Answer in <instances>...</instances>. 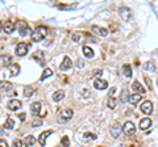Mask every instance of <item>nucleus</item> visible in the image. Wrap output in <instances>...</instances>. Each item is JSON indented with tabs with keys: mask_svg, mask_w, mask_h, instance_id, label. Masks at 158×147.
Returning a JSON list of instances; mask_svg holds the SVG:
<instances>
[{
	"mask_svg": "<svg viewBox=\"0 0 158 147\" xmlns=\"http://www.w3.org/2000/svg\"><path fill=\"white\" fill-rule=\"evenodd\" d=\"M118 13H120V16L121 18H123L124 21H130V18H132V12H130V9L129 8H127V7H120L118 8Z\"/></svg>",
	"mask_w": 158,
	"mask_h": 147,
	"instance_id": "nucleus-5",
	"label": "nucleus"
},
{
	"mask_svg": "<svg viewBox=\"0 0 158 147\" xmlns=\"http://www.w3.org/2000/svg\"><path fill=\"white\" fill-rule=\"evenodd\" d=\"M29 44H26V42H20V44H17L16 46V55H19V57H24V55H26L29 50Z\"/></svg>",
	"mask_w": 158,
	"mask_h": 147,
	"instance_id": "nucleus-4",
	"label": "nucleus"
},
{
	"mask_svg": "<svg viewBox=\"0 0 158 147\" xmlns=\"http://www.w3.org/2000/svg\"><path fill=\"white\" fill-rule=\"evenodd\" d=\"M145 83H146V85H148V90L153 91V84H151V80H150L149 76H145Z\"/></svg>",
	"mask_w": 158,
	"mask_h": 147,
	"instance_id": "nucleus-35",
	"label": "nucleus"
},
{
	"mask_svg": "<svg viewBox=\"0 0 158 147\" xmlns=\"http://www.w3.org/2000/svg\"><path fill=\"white\" fill-rule=\"evenodd\" d=\"M0 147H8V143L5 142V139H0Z\"/></svg>",
	"mask_w": 158,
	"mask_h": 147,
	"instance_id": "nucleus-40",
	"label": "nucleus"
},
{
	"mask_svg": "<svg viewBox=\"0 0 158 147\" xmlns=\"http://www.w3.org/2000/svg\"><path fill=\"white\" fill-rule=\"evenodd\" d=\"M13 88V84L12 83H10V82H0V90H3V91H10V90H12Z\"/></svg>",
	"mask_w": 158,
	"mask_h": 147,
	"instance_id": "nucleus-20",
	"label": "nucleus"
},
{
	"mask_svg": "<svg viewBox=\"0 0 158 147\" xmlns=\"http://www.w3.org/2000/svg\"><path fill=\"white\" fill-rule=\"evenodd\" d=\"M144 68L148 70V71H151V72H153L154 70H156V66H154V63H151V62H146V63L144 64Z\"/></svg>",
	"mask_w": 158,
	"mask_h": 147,
	"instance_id": "nucleus-31",
	"label": "nucleus"
},
{
	"mask_svg": "<svg viewBox=\"0 0 158 147\" xmlns=\"http://www.w3.org/2000/svg\"><path fill=\"white\" fill-rule=\"evenodd\" d=\"M8 70H10V76H16L20 72V66L17 63H11L8 66Z\"/></svg>",
	"mask_w": 158,
	"mask_h": 147,
	"instance_id": "nucleus-14",
	"label": "nucleus"
},
{
	"mask_svg": "<svg viewBox=\"0 0 158 147\" xmlns=\"http://www.w3.org/2000/svg\"><path fill=\"white\" fill-rule=\"evenodd\" d=\"M157 84H158V80H157Z\"/></svg>",
	"mask_w": 158,
	"mask_h": 147,
	"instance_id": "nucleus-46",
	"label": "nucleus"
},
{
	"mask_svg": "<svg viewBox=\"0 0 158 147\" xmlns=\"http://www.w3.org/2000/svg\"><path fill=\"white\" fill-rule=\"evenodd\" d=\"M61 143H62L63 147H69V146H70V139H69V137H63L62 139H61Z\"/></svg>",
	"mask_w": 158,
	"mask_h": 147,
	"instance_id": "nucleus-34",
	"label": "nucleus"
},
{
	"mask_svg": "<svg viewBox=\"0 0 158 147\" xmlns=\"http://www.w3.org/2000/svg\"><path fill=\"white\" fill-rule=\"evenodd\" d=\"M94 87H95L96 90H105V88L108 87V83H107V80H104V79H95V80H94Z\"/></svg>",
	"mask_w": 158,
	"mask_h": 147,
	"instance_id": "nucleus-11",
	"label": "nucleus"
},
{
	"mask_svg": "<svg viewBox=\"0 0 158 147\" xmlns=\"http://www.w3.org/2000/svg\"><path fill=\"white\" fill-rule=\"evenodd\" d=\"M33 93H34V88H33L32 85H26V87L24 88V96L25 97H30Z\"/></svg>",
	"mask_w": 158,
	"mask_h": 147,
	"instance_id": "nucleus-25",
	"label": "nucleus"
},
{
	"mask_svg": "<svg viewBox=\"0 0 158 147\" xmlns=\"http://www.w3.org/2000/svg\"><path fill=\"white\" fill-rule=\"evenodd\" d=\"M46 36H48V28L44 25L37 26L34 29V32H32V34H30L33 42H41Z\"/></svg>",
	"mask_w": 158,
	"mask_h": 147,
	"instance_id": "nucleus-1",
	"label": "nucleus"
},
{
	"mask_svg": "<svg viewBox=\"0 0 158 147\" xmlns=\"http://www.w3.org/2000/svg\"><path fill=\"white\" fill-rule=\"evenodd\" d=\"M63 99H65V92H63L62 90L56 91L53 93V100L57 101V103H58V101H61V100H63Z\"/></svg>",
	"mask_w": 158,
	"mask_h": 147,
	"instance_id": "nucleus-19",
	"label": "nucleus"
},
{
	"mask_svg": "<svg viewBox=\"0 0 158 147\" xmlns=\"http://www.w3.org/2000/svg\"><path fill=\"white\" fill-rule=\"evenodd\" d=\"M19 118H20V121H24V119H25V114L21 113V114H19Z\"/></svg>",
	"mask_w": 158,
	"mask_h": 147,
	"instance_id": "nucleus-42",
	"label": "nucleus"
},
{
	"mask_svg": "<svg viewBox=\"0 0 158 147\" xmlns=\"http://www.w3.org/2000/svg\"><path fill=\"white\" fill-rule=\"evenodd\" d=\"M140 109H141V112L145 113V114H150V113L153 112V103H151V101H149V100L144 101V103H142V105L140 106Z\"/></svg>",
	"mask_w": 158,
	"mask_h": 147,
	"instance_id": "nucleus-7",
	"label": "nucleus"
},
{
	"mask_svg": "<svg viewBox=\"0 0 158 147\" xmlns=\"http://www.w3.org/2000/svg\"><path fill=\"white\" fill-rule=\"evenodd\" d=\"M83 95H84V97H89L91 93H89V91H87V90H83Z\"/></svg>",
	"mask_w": 158,
	"mask_h": 147,
	"instance_id": "nucleus-43",
	"label": "nucleus"
},
{
	"mask_svg": "<svg viewBox=\"0 0 158 147\" xmlns=\"http://www.w3.org/2000/svg\"><path fill=\"white\" fill-rule=\"evenodd\" d=\"M51 134V130H48V131H42L41 134H40V137H38V143L41 146H45L46 145V139H48V137H49Z\"/></svg>",
	"mask_w": 158,
	"mask_h": 147,
	"instance_id": "nucleus-13",
	"label": "nucleus"
},
{
	"mask_svg": "<svg viewBox=\"0 0 158 147\" xmlns=\"http://www.w3.org/2000/svg\"><path fill=\"white\" fill-rule=\"evenodd\" d=\"M1 29L4 30L5 33H12L15 30V24L12 23V21H4V23L1 24Z\"/></svg>",
	"mask_w": 158,
	"mask_h": 147,
	"instance_id": "nucleus-12",
	"label": "nucleus"
},
{
	"mask_svg": "<svg viewBox=\"0 0 158 147\" xmlns=\"http://www.w3.org/2000/svg\"><path fill=\"white\" fill-rule=\"evenodd\" d=\"M80 38H82V36L79 34V33H77V32L71 33V39H72V41H75V42H79V41H80Z\"/></svg>",
	"mask_w": 158,
	"mask_h": 147,
	"instance_id": "nucleus-33",
	"label": "nucleus"
},
{
	"mask_svg": "<svg viewBox=\"0 0 158 147\" xmlns=\"http://www.w3.org/2000/svg\"><path fill=\"white\" fill-rule=\"evenodd\" d=\"M41 125H42V119H33V121H32V126L33 127L41 126Z\"/></svg>",
	"mask_w": 158,
	"mask_h": 147,
	"instance_id": "nucleus-37",
	"label": "nucleus"
},
{
	"mask_svg": "<svg viewBox=\"0 0 158 147\" xmlns=\"http://www.w3.org/2000/svg\"><path fill=\"white\" fill-rule=\"evenodd\" d=\"M0 30H1V24H0Z\"/></svg>",
	"mask_w": 158,
	"mask_h": 147,
	"instance_id": "nucleus-45",
	"label": "nucleus"
},
{
	"mask_svg": "<svg viewBox=\"0 0 158 147\" xmlns=\"http://www.w3.org/2000/svg\"><path fill=\"white\" fill-rule=\"evenodd\" d=\"M98 75H102V70H95V71H94L92 76H98Z\"/></svg>",
	"mask_w": 158,
	"mask_h": 147,
	"instance_id": "nucleus-41",
	"label": "nucleus"
},
{
	"mask_svg": "<svg viewBox=\"0 0 158 147\" xmlns=\"http://www.w3.org/2000/svg\"><path fill=\"white\" fill-rule=\"evenodd\" d=\"M151 126V119L150 118H142L140 121V129L141 130H148Z\"/></svg>",
	"mask_w": 158,
	"mask_h": 147,
	"instance_id": "nucleus-16",
	"label": "nucleus"
},
{
	"mask_svg": "<svg viewBox=\"0 0 158 147\" xmlns=\"http://www.w3.org/2000/svg\"><path fill=\"white\" fill-rule=\"evenodd\" d=\"M36 142H37V139H36L33 135H28V137L25 138V145L26 146H33Z\"/></svg>",
	"mask_w": 158,
	"mask_h": 147,
	"instance_id": "nucleus-28",
	"label": "nucleus"
},
{
	"mask_svg": "<svg viewBox=\"0 0 158 147\" xmlns=\"http://www.w3.org/2000/svg\"><path fill=\"white\" fill-rule=\"evenodd\" d=\"M84 139H86V140H95L96 135L94 133H86V134H84Z\"/></svg>",
	"mask_w": 158,
	"mask_h": 147,
	"instance_id": "nucleus-32",
	"label": "nucleus"
},
{
	"mask_svg": "<svg viewBox=\"0 0 158 147\" xmlns=\"http://www.w3.org/2000/svg\"><path fill=\"white\" fill-rule=\"evenodd\" d=\"M12 147H23V142L20 139H15L12 143Z\"/></svg>",
	"mask_w": 158,
	"mask_h": 147,
	"instance_id": "nucleus-38",
	"label": "nucleus"
},
{
	"mask_svg": "<svg viewBox=\"0 0 158 147\" xmlns=\"http://www.w3.org/2000/svg\"><path fill=\"white\" fill-rule=\"evenodd\" d=\"M129 99V91L128 90H123L120 93V101L121 103H127Z\"/></svg>",
	"mask_w": 158,
	"mask_h": 147,
	"instance_id": "nucleus-23",
	"label": "nucleus"
},
{
	"mask_svg": "<svg viewBox=\"0 0 158 147\" xmlns=\"http://www.w3.org/2000/svg\"><path fill=\"white\" fill-rule=\"evenodd\" d=\"M13 126H15V121L12 119L11 117H8L7 119H5V122H4V129H7V130H11V129H13Z\"/></svg>",
	"mask_w": 158,
	"mask_h": 147,
	"instance_id": "nucleus-22",
	"label": "nucleus"
},
{
	"mask_svg": "<svg viewBox=\"0 0 158 147\" xmlns=\"http://www.w3.org/2000/svg\"><path fill=\"white\" fill-rule=\"evenodd\" d=\"M34 59H40L41 63H44V53H42V51H37L34 55Z\"/></svg>",
	"mask_w": 158,
	"mask_h": 147,
	"instance_id": "nucleus-36",
	"label": "nucleus"
},
{
	"mask_svg": "<svg viewBox=\"0 0 158 147\" xmlns=\"http://www.w3.org/2000/svg\"><path fill=\"white\" fill-rule=\"evenodd\" d=\"M107 105H108L109 109H115V108H116V105H117V100L115 99V97L109 96V99L107 101Z\"/></svg>",
	"mask_w": 158,
	"mask_h": 147,
	"instance_id": "nucleus-26",
	"label": "nucleus"
},
{
	"mask_svg": "<svg viewBox=\"0 0 158 147\" xmlns=\"http://www.w3.org/2000/svg\"><path fill=\"white\" fill-rule=\"evenodd\" d=\"M20 36L21 37H25V36H30L32 34V30H30V28L29 26H26V25H24L23 28H20Z\"/></svg>",
	"mask_w": 158,
	"mask_h": 147,
	"instance_id": "nucleus-21",
	"label": "nucleus"
},
{
	"mask_svg": "<svg viewBox=\"0 0 158 147\" xmlns=\"http://www.w3.org/2000/svg\"><path fill=\"white\" fill-rule=\"evenodd\" d=\"M71 67H72V60L70 59V57H67V55H66V57L63 58L62 63H61L59 68L62 70V71H67V70H70Z\"/></svg>",
	"mask_w": 158,
	"mask_h": 147,
	"instance_id": "nucleus-9",
	"label": "nucleus"
},
{
	"mask_svg": "<svg viewBox=\"0 0 158 147\" xmlns=\"http://www.w3.org/2000/svg\"><path fill=\"white\" fill-rule=\"evenodd\" d=\"M91 30H92V33H95L96 36H100V37H107L108 36V30L105 29V28H102L99 25H92Z\"/></svg>",
	"mask_w": 158,
	"mask_h": 147,
	"instance_id": "nucleus-8",
	"label": "nucleus"
},
{
	"mask_svg": "<svg viewBox=\"0 0 158 147\" xmlns=\"http://www.w3.org/2000/svg\"><path fill=\"white\" fill-rule=\"evenodd\" d=\"M75 66H77L78 68H82V67L84 66V62H83L82 59H78V60H77V63H75Z\"/></svg>",
	"mask_w": 158,
	"mask_h": 147,
	"instance_id": "nucleus-39",
	"label": "nucleus"
},
{
	"mask_svg": "<svg viewBox=\"0 0 158 147\" xmlns=\"http://www.w3.org/2000/svg\"><path fill=\"white\" fill-rule=\"evenodd\" d=\"M132 88H133V90H135L136 92H137V93H140V95H141V93H144V92H145V88L142 87V84H141L140 82H137V80H136V82H133Z\"/></svg>",
	"mask_w": 158,
	"mask_h": 147,
	"instance_id": "nucleus-17",
	"label": "nucleus"
},
{
	"mask_svg": "<svg viewBox=\"0 0 158 147\" xmlns=\"http://www.w3.org/2000/svg\"><path fill=\"white\" fill-rule=\"evenodd\" d=\"M1 60H3V64H4V66H10L12 58L10 55H1Z\"/></svg>",
	"mask_w": 158,
	"mask_h": 147,
	"instance_id": "nucleus-30",
	"label": "nucleus"
},
{
	"mask_svg": "<svg viewBox=\"0 0 158 147\" xmlns=\"http://www.w3.org/2000/svg\"><path fill=\"white\" fill-rule=\"evenodd\" d=\"M7 108L10 110H12V112H16V110H19L21 108V101L17 100V99H12V100L8 101Z\"/></svg>",
	"mask_w": 158,
	"mask_h": 147,
	"instance_id": "nucleus-6",
	"label": "nucleus"
},
{
	"mask_svg": "<svg viewBox=\"0 0 158 147\" xmlns=\"http://www.w3.org/2000/svg\"><path fill=\"white\" fill-rule=\"evenodd\" d=\"M123 72H124V75H125L127 78H130V76H132V67H130L129 64H124V66H123Z\"/></svg>",
	"mask_w": 158,
	"mask_h": 147,
	"instance_id": "nucleus-27",
	"label": "nucleus"
},
{
	"mask_svg": "<svg viewBox=\"0 0 158 147\" xmlns=\"http://www.w3.org/2000/svg\"><path fill=\"white\" fill-rule=\"evenodd\" d=\"M141 95L140 93H133V95H129V99H128V101L130 104H132V105H136V104L138 103L140 100H141Z\"/></svg>",
	"mask_w": 158,
	"mask_h": 147,
	"instance_id": "nucleus-18",
	"label": "nucleus"
},
{
	"mask_svg": "<svg viewBox=\"0 0 158 147\" xmlns=\"http://www.w3.org/2000/svg\"><path fill=\"white\" fill-rule=\"evenodd\" d=\"M53 75V71H51V68H45L44 72H42L41 75V80H45L46 78H49V76Z\"/></svg>",
	"mask_w": 158,
	"mask_h": 147,
	"instance_id": "nucleus-29",
	"label": "nucleus"
},
{
	"mask_svg": "<svg viewBox=\"0 0 158 147\" xmlns=\"http://www.w3.org/2000/svg\"><path fill=\"white\" fill-rule=\"evenodd\" d=\"M1 133H3V131H1V129H0V135H1Z\"/></svg>",
	"mask_w": 158,
	"mask_h": 147,
	"instance_id": "nucleus-44",
	"label": "nucleus"
},
{
	"mask_svg": "<svg viewBox=\"0 0 158 147\" xmlns=\"http://www.w3.org/2000/svg\"><path fill=\"white\" fill-rule=\"evenodd\" d=\"M121 125H118V124H113L111 126V129H109V133H111V135L113 137V138H118L120 137V134H121Z\"/></svg>",
	"mask_w": 158,
	"mask_h": 147,
	"instance_id": "nucleus-10",
	"label": "nucleus"
},
{
	"mask_svg": "<svg viewBox=\"0 0 158 147\" xmlns=\"http://www.w3.org/2000/svg\"><path fill=\"white\" fill-rule=\"evenodd\" d=\"M40 110H41V103H38V101L32 103V105H30V113L33 116H38Z\"/></svg>",
	"mask_w": 158,
	"mask_h": 147,
	"instance_id": "nucleus-15",
	"label": "nucleus"
},
{
	"mask_svg": "<svg viewBox=\"0 0 158 147\" xmlns=\"http://www.w3.org/2000/svg\"><path fill=\"white\" fill-rule=\"evenodd\" d=\"M121 129H123V133L128 137L135 135V133H136V126L133 125V122H130V121H127L125 124L121 126Z\"/></svg>",
	"mask_w": 158,
	"mask_h": 147,
	"instance_id": "nucleus-3",
	"label": "nucleus"
},
{
	"mask_svg": "<svg viewBox=\"0 0 158 147\" xmlns=\"http://www.w3.org/2000/svg\"><path fill=\"white\" fill-rule=\"evenodd\" d=\"M72 116H74V112H72V109L66 108V109L61 110V112L58 113L57 121H58V124H66V122H69L70 119L72 118Z\"/></svg>",
	"mask_w": 158,
	"mask_h": 147,
	"instance_id": "nucleus-2",
	"label": "nucleus"
},
{
	"mask_svg": "<svg viewBox=\"0 0 158 147\" xmlns=\"http://www.w3.org/2000/svg\"><path fill=\"white\" fill-rule=\"evenodd\" d=\"M83 54L86 58H92L94 57V50L89 46H83Z\"/></svg>",
	"mask_w": 158,
	"mask_h": 147,
	"instance_id": "nucleus-24",
	"label": "nucleus"
}]
</instances>
